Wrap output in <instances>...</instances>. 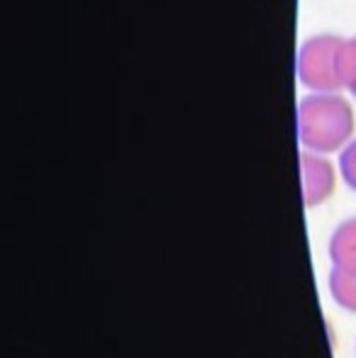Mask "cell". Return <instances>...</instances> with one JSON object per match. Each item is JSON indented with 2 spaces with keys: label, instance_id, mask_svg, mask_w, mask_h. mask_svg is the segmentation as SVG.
<instances>
[{
  "label": "cell",
  "instance_id": "5b68a950",
  "mask_svg": "<svg viewBox=\"0 0 356 358\" xmlns=\"http://www.w3.org/2000/svg\"><path fill=\"white\" fill-rule=\"evenodd\" d=\"M329 292L339 307L356 312V273L332 268L329 271Z\"/></svg>",
  "mask_w": 356,
  "mask_h": 358
},
{
  "label": "cell",
  "instance_id": "7a4b0ae2",
  "mask_svg": "<svg viewBox=\"0 0 356 358\" xmlns=\"http://www.w3.org/2000/svg\"><path fill=\"white\" fill-rule=\"evenodd\" d=\"M342 37L318 34L308 39L298 52V80L313 93H339L344 90L339 78V49Z\"/></svg>",
  "mask_w": 356,
  "mask_h": 358
},
{
  "label": "cell",
  "instance_id": "6da1fadb",
  "mask_svg": "<svg viewBox=\"0 0 356 358\" xmlns=\"http://www.w3.org/2000/svg\"><path fill=\"white\" fill-rule=\"evenodd\" d=\"M354 110L339 93H313L298 103V139L305 151L332 154L352 142Z\"/></svg>",
  "mask_w": 356,
  "mask_h": 358
},
{
  "label": "cell",
  "instance_id": "8992f818",
  "mask_svg": "<svg viewBox=\"0 0 356 358\" xmlns=\"http://www.w3.org/2000/svg\"><path fill=\"white\" fill-rule=\"evenodd\" d=\"M339 78L344 90L356 95V37L344 39L339 49Z\"/></svg>",
  "mask_w": 356,
  "mask_h": 358
},
{
  "label": "cell",
  "instance_id": "277c9868",
  "mask_svg": "<svg viewBox=\"0 0 356 358\" xmlns=\"http://www.w3.org/2000/svg\"><path fill=\"white\" fill-rule=\"evenodd\" d=\"M327 251H329V259H332V268L356 273V217L344 220L332 231Z\"/></svg>",
  "mask_w": 356,
  "mask_h": 358
},
{
  "label": "cell",
  "instance_id": "52a82bcc",
  "mask_svg": "<svg viewBox=\"0 0 356 358\" xmlns=\"http://www.w3.org/2000/svg\"><path fill=\"white\" fill-rule=\"evenodd\" d=\"M339 173L344 183L356 193V139H352L339 154Z\"/></svg>",
  "mask_w": 356,
  "mask_h": 358
},
{
  "label": "cell",
  "instance_id": "3957f363",
  "mask_svg": "<svg viewBox=\"0 0 356 358\" xmlns=\"http://www.w3.org/2000/svg\"><path fill=\"white\" fill-rule=\"evenodd\" d=\"M300 176H303V203L305 208H318L337 188V173L322 154L303 151L300 154Z\"/></svg>",
  "mask_w": 356,
  "mask_h": 358
}]
</instances>
